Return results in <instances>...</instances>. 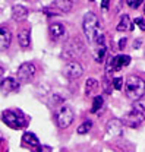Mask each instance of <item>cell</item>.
<instances>
[{
    "instance_id": "cell-1",
    "label": "cell",
    "mask_w": 145,
    "mask_h": 152,
    "mask_svg": "<svg viewBox=\"0 0 145 152\" xmlns=\"http://www.w3.org/2000/svg\"><path fill=\"white\" fill-rule=\"evenodd\" d=\"M125 94L132 101L141 99L145 95V80L139 76H127L125 83Z\"/></svg>"
},
{
    "instance_id": "cell-2",
    "label": "cell",
    "mask_w": 145,
    "mask_h": 152,
    "mask_svg": "<svg viewBox=\"0 0 145 152\" xmlns=\"http://www.w3.org/2000/svg\"><path fill=\"white\" fill-rule=\"evenodd\" d=\"M82 31H84L88 42H95L97 41V38L101 35L100 34V20L97 18V15H94L92 12H88V13L84 15Z\"/></svg>"
},
{
    "instance_id": "cell-3",
    "label": "cell",
    "mask_w": 145,
    "mask_h": 152,
    "mask_svg": "<svg viewBox=\"0 0 145 152\" xmlns=\"http://www.w3.org/2000/svg\"><path fill=\"white\" fill-rule=\"evenodd\" d=\"M1 120L10 129H15V130H19L28 126V117L19 110H4L1 114Z\"/></svg>"
},
{
    "instance_id": "cell-4",
    "label": "cell",
    "mask_w": 145,
    "mask_h": 152,
    "mask_svg": "<svg viewBox=\"0 0 145 152\" xmlns=\"http://www.w3.org/2000/svg\"><path fill=\"white\" fill-rule=\"evenodd\" d=\"M84 50H85L84 42L79 38H72L65 44L63 51H62V57L66 58V60H73V58L81 56L84 53Z\"/></svg>"
},
{
    "instance_id": "cell-5",
    "label": "cell",
    "mask_w": 145,
    "mask_h": 152,
    "mask_svg": "<svg viewBox=\"0 0 145 152\" xmlns=\"http://www.w3.org/2000/svg\"><path fill=\"white\" fill-rule=\"evenodd\" d=\"M73 110L69 107V105H62L57 111L54 113V118H56V123H57V127L60 129H66L72 124L73 121Z\"/></svg>"
},
{
    "instance_id": "cell-6",
    "label": "cell",
    "mask_w": 145,
    "mask_h": 152,
    "mask_svg": "<svg viewBox=\"0 0 145 152\" xmlns=\"http://www.w3.org/2000/svg\"><path fill=\"white\" fill-rule=\"evenodd\" d=\"M72 7H73L72 0H54L49 7L44 9V13H46V15H50V16L62 15V13L71 12Z\"/></svg>"
},
{
    "instance_id": "cell-7",
    "label": "cell",
    "mask_w": 145,
    "mask_h": 152,
    "mask_svg": "<svg viewBox=\"0 0 145 152\" xmlns=\"http://www.w3.org/2000/svg\"><path fill=\"white\" fill-rule=\"evenodd\" d=\"M123 123L129 127H132V129L141 127L145 123V111H139V110L132 108V111H129L123 117Z\"/></svg>"
},
{
    "instance_id": "cell-8",
    "label": "cell",
    "mask_w": 145,
    "mask_h": 152,
    "mask_svg": "<svg viewBox=\"0 0 145 152\" xmlns=\"http://www.w3.org/2000/svg\"><path fill=\"white\" fill-rule=\"evenodd\" d=\"M37 73V67L34 63L28 61V63H24L21 64L18 69V79L22 83H28L34 79V76Z\"/></svg>"
},
{
    "instance_id": "cell-9",
    "label": "cell",
    "mask_w": 145,
    "mask_h": 152,
    "mask_svg": "<svg viewBox=\"0 0 145 152\" xmlns=\"http://www.w3.org/2000/svg\"><path fill=\"white\" fill-rule=\"evenodd\" d=\"M63 75L66 76L68 79H79L81 76L84 75V67L81 63L78 61H69L65 67H63Z\"/></svg>"
},
{
    "instance_id": "cell-10",
    "label": "cell",
    "mask_w": 145,
    "mask_h": 152,
    "mask_svg": "<svg viewBox=\"0 0 145 152\" xmlns=\"http://www.w3.org/2000/svg\"><path fill=\"white\" fill-rule=\"evenodd\" d=\"M19 79H15V77H1V92L3 94H10V92H18L21 85H19Z\"/></svg>"
},
{
    "instance_id": "cell-11",
    "label": "cell",
    "mask_w": 145,
    "mask_h": 152,
    "mask_svg": "<svg viewBox=\"0 0 145 152\" xmlns=\"http://www.w3.org/2000/svg\"><path fill=\"white\" fill-rule=\"evenodd\" d=\"M123 120H119V118H113L107 123V134L116 137V136H120L123 133Z\"/></svg>"
},
{
    "instance_id": "cell-12",
    "label": "cell",
    "mask_w": 145,
    "mask_h": 152,
    "mask_svg": "<svg viewBox=\"0 0 145 152\" xmlns=\"http://www.w3.org/2000/svg\"><path fill=\"white\" fill-rule=\"evenodd\" d=\"M49 34L53 41H60L66 37V28L63 23H52L49 28Z\"/></svg>"
},
{
    "instance_id": "cell-13",
    "label": "cell",
    "mask_w": 145,
    "mask_h": 152,
    "mask_svg": "<svg viewBox=\"0 0 145 152\" xmlns=\"http://www.w3.org/2000/svg\"><path fill=\"white\" fill-rule=\"evenodd\" d=\"M97 44H98V48H97L95 53H94V58H95L98 63H103L104 58H106V56H107V47H106L104 35H103V34L97 38Z\"/></svg>"
},
{
    "instance_id": "cell-14",
    "label": "cell",
    "mask_w": 145,
    "mask_h": 152,
    "mask_svg": "<svg viewBox=\"0 0 145 152\" xmlns=\"http://www.w3.org/2000/svg\"><path fill=\"white\" fill-rule=\"evenodd\" d=\"M18 41L22 48H28L31 44V28L29 26H22L18 32Z\"/></svg>"
},
{
    "instance_id": "cell-15",
    "label": "cell",
    "mask_w": 145,
    "mask_h": 152,
    "mask_svg": "<svg viewBox=\"0 0 145 152\" xmlns=\"http://www.w3.org/2000/svg\"><path fill=\"white\" fill-rule=\"evenodd\" d=\"M130 63V57L126 54H119V56L113 57L111 61H110V70H117V69H122Z\"/></svg>"
},
{
    "instance_id": "cell-16",
    "label": "cell",
    "mask_w": 145,
    "mask_h": 152,
    "mask_svg": "<svg viewBox=\"0 0 145 152\" xmlns=\"http://www.w3.org/2000/svg\"><path fill=\"white\" fill-rule=\"evenodd\" d=\"M12 42V32L6 28V26H1L0 28V48L1 51L6 50Z\"/></svg>"
},
{
    "instance_id": "cell-17",
    "label": "cell",
    "mask_w": 145,
    "mask_h": 152,
    "mask_svg": "<svg viewBox=\"0 0 145 152\" xmlns=\"http://www.w3.org/2000/svg\"><path fill=\"white\" fill-rule=\"evenodd\" d=\"M28 13H29L28 9L25 6H22V4H15L12 7V18H13V20H24L28 16Z\"/></svg>"
},
{
    "instance_id": "cell-18",
    "label": "cell",
    "mask_w": 145,
    "mask_h": 152,
    "mask_svg": "<svg viewBox=\"0 0 145 152\" xmlns=\"http://www.w3.org/2000/svg\"><path fill=\"white\" fill-rule=\"evenodd\" d=\"M132 29H133V23L129 18V15H123L119 20V23H117V31L119 32H126V31H132Z\"/></svg>"
},
{
    "instance_id": "cell-19",
    "label": "cell",
    "mask_w": 145,
    "mask_h": 152,
    "mask_svg": "<svg viewBox=\"0 0 145 152\" xmlns=\"http://www.w3.org/2000/svg\"><path fill=\"white\" fill-rule=\"evenodd\" d=\"M22 140L28 145V146H32V148H40L41 145H40V140H38V137H37L34 133L31 132H26L24 136H22Z\"/></svg>"
},
{
    "instance_id": "cell-20",
    "label": "cell",
    "mask_w": 145,
    "mask_h": 152,
    "mask_svg": "<svg viewBox=\"0 0 145 152\" xmlns=\"http://www.w3.org/2000/svg\"><path fill=\"white\" fill-rule=\"evenodd\" d=\"M97 88H98V82H97L95 79L90 77V79L87 80V83H85V95H87V96H91V95L97 91Z\"/></svg>"
},
{
    "instance_id": "cell-21",
    "label": "cell",
    "mask_w": 145,
    "mask_h": 152,
    "mask_svg": "<svg viewBox=\"0 0 145 152\" xmlns=\"http://www.w3.org/2000/svg\"><path fill=\"white\" fill-rule=\"evenodd\" d=\"M103 104H104V99H103V96H101V95H97V96H94V99H92V107H91V111H92V113H97V111H100V110H101V107H103Z\"/></svg>"
},
{
    "instance_id": "cell-22",
    "label": "cell",
    "mask_w": 145,
    "mask_h": 152,
    "mask_svg": "<svg viewBox=\"0 0 145 152\" xmlns=\"http://www.w3.org/2000/svg\"><path fill=\"white\" fill-rule=\"evenodd\" d=\"M91 127H92V121H91V120H85V121L78 127V133H79V134H85V133H88L91 130Z\"/></svg>"
},
{
    "instance_id": "cell-23",
    "label": "cell",
    "mask_w": 145,
    "mask_h": 152,
    "mask_svg": "<svg viewBox=\"0 0 145 152\" xmlns=\"http://www.w3.org/2000/svg\"><path fill=\"white\" fill-rule=\"evenodd\" d=\"M113 88L114 89H122L123 88V79H122V76L113 79Z\"/></svg>"
},
{
    "instance_id": "cell-24",
    "label": "cell",
    "mask_w": 145,
    "mask_h": 152,
    "mask_svg": "<svg viewBox=\"0 0 145 152\" xmlns=\"http://www.w3.org/2000/svg\"><path fill=\"white\" fill-rule=\"evenodd\" d=\"M126 1H127V6L132 7V9H138L144 3V0H126Z\"/></svg>"
},
{
    "instance_id": "cell-25",
    "label": "cell",
    "mask_w": 145,
    "mask_h": 152,
    "mask_svg": "<svg viewBox=\"0 0 145 152\" xmlns=\"http://www.w3.org/2000/svg\"><path fill=\"white\" fill-rule=\"evenodd\" d=\"M135 23H136V25H138L142 31H145V20L142 18H136V19H135Z\"/></svg>"
},
{
    "instance_id": "cell-26",
    "label": "cell",
    "mask_w": 145,
    "mask_h": 152,
    "mask_svg": "<svg viewBox=\"0 0 145 152\" xmlns=\"http://www.w3.org/2000/svg\"><path fill=\"white\" fill-rule=\"evenodd\" d=\"M38 152H52V146H49V145H41V146L38 148Z\"/></svg>"
},
{
    "instance_id": "cell-27",
    "label": "cell",
    "mask_w": 145,
    "mask_h": 152,
    "mask_svg": "<svg viewBox=\"0 0 145 152\" xmlns=\"http://www.w3.org/2000/svg\"><path fill=\"white\" fill-rule=\"evenodd\" d=\"M126 38H122V39H120V41H119V48H120V50H123V48H125V45H126Z\"/></svg>"
},
{
    "instance_id": "cell-28",
    "label": "cell",
    "mask_w": 145,
    "mask_h": 152,
    "mask_svg": "<svg viewBox=\"0 0 145 152\" xmlns=\"http://www.w3.org/2000/svg\"><path fill=\"white\" fill-rule=\"evenodd\" d=\"M109 3H110V0H103V1H101V9L106 10V9L109 7Z\"/></svg>"
},
{
    "instance_id": "cell-29",
    "label": "cell",
    "mask_w": 145,
    "mask_h": 152,
    "mask_svg": "<svg viewBox=\"0 0 145 152\" xmlns=\"http://www.w3.org/2000/svg\"><path fill=\"white\" fill-rule=\"evenodd\" d=\"M90 1H94V0H90Z\"/></svg>"
}]
</instances>
